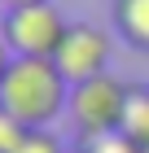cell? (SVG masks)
<instances>
[{
  "label": "cell",
  "instance_id": "cell-1",
  "mask_svg": "<svg viewBox=\"0 0 149 153\" xmlns=\"http://www.w3.org/2000/svg\"><path fill=\"white\" fill-rule=\"evenodd\" d=\"M0 109L13 114L22 127H53L61 109H70V83L57 70V61L44 57H13L0 79Z\"/></svg>",
  "mask_w": 149,
  "mask_h": 153
},
{
  "label": "cell",
  "instance_id": "cell-2",
  "mask_svg": "<svg viewBox=\"0 0 149 153\" xmlns=\"http://www.w3.org/2000/svg\"><path fill=\"white\" fill-rule=\"evenodd\" d=\"M66 18L61 9H53V0L44 4H22V9H4V22H0V35L13 48V57H57L61 39H66Z\"/></svg>",
  "mask_w": 149,
  "mask_h": 153
},
{
  "label": "cell",
  "instance_id": "cell-3",
  "mask_svg": "<svg viewBox=\"0 0 149 153\" xmlns=\"http://www.w3.org/2000/svg\"><path fill=\"white\" fill-rule=\"evenodd\" d=\"M123 109H127V83L105 70L97 79L70 88V109L66 114L75 118L83 140H92V136H110V131L123 127Z\"/></svg>",
  "mask_w": 149,
  "mask_h": 153
},
{
  "label": "cell",
  "instance_id": "cell-4",
  "mask_svg": "<svg viewBox=\"0 0 149 153\" xmlns=\"http://www.w3.org/2000/svg\"><path fill=\"white\" fill-rule=\"evenodd\" d=\"M53 61H57V70L66 74L70 88L75 83H88L97 74H105V66H110V35H105L101 26H92V22H70Z\"/></svg>",
  "mask_w": 149,
  "mask_h": 153
},
{
  "label": "cell",
  "instance_id": "cell-5",
  "mask_svg": "<svg viewBox=\"0 0 149 153\" xmlns=\"http://www.w3.org/2000/svg\"><path fill=\"white\" fill-rule=\"evenodd\" d=\"M110 22L127 48L149 53V0H110Z\"/></svg>",
  "mask_w": 149,
  "mask_h": 153
},
{
  "label": "cell",
  "instance_id": "cell-6",
  "mask_svg": "<svg viewBox=\"0 0 149 153\" xmlns=\"http://www.w3.org/2000/svg\"><path fill=\"white\" fill-rule=\"evenodd\" d=\"M123 136L136 144H149V83H132L127 88V109H123Z\"/></svg>",
  "mask_w": 149,
  "mask_h": 153
},
{
  "label": "cell",
  "instance_id": "cell-7",
  "mask_svg": "<svg viewBox=\"0 0 149 153\" xmlns=\"http://www.w3.org/2000/svg\"><path fill=\"white\" fill-rule=\"evenodd\" d=\"M83 153H140V144L123 131H110V136H92L83 140Z\"/></svg>",
  "mask_w": 149,
  "mask_h": 153
},
{
  "label": "cell",
  "instance_id": "cell-8",
  "mask_svg": "<svg viewBox=\"0 0 149 153\" xmlns=\"http://www.w3.org/2000/svg\"><path fill=\"white\" fill-rule=\"evenodd\" d=\"M18 153H66V149H61V140L53 136V127H35V131L22 136Z\"/></svg>",
  "mask_w": 149,
  "mask_h": 153
},
{
  "label": "cell",
  "instance_id": "cell-9",
  "mask_svg": "<svg viewBox=\"0 0 149 153\" xmlns=\"http://www.w3.org/2000/svg\"><path fill=\"white\" fill-rule=\"evenodd\" d=\"M26 131H31V127H22L13 114H4V109H0V153H18V144H22Z\"/></svg>",
  "mask_w": 149,
  "mask_h": 153
},
{
  "label": "cell",
  "instance_id": "cell-10",
  "mask_svg": "<svg viewBox=\"0 0 149 153\" xmlns=\"http://www.w3.org/2000/svg\"><path fill=\"white\" fill-rule=\"evenodd\" d=\"M13 66V48L4 44V35H0V79H4V70Z\"/></svg>",
  "mask_w": 149,
  "mask_h": 153
},
{
  "label": "cell",
  "instance_id": "cell-11",
  "mask_svg": "<svg viewBox=\"0 0 149 153\" xmlns=\"http://www.w3.org/2000/svg\"><path fill=\"white\" fill-rule=\"evenodd\" d=\"M9 9H22V4H44V0H4Z\"/></svg>",
  "mask_w": 149,
  "mask_h": 153
},
{
  "label": "cell",
  "instance_id": "cell-12",
  "mask_svg": "<svg viewBox=\"0 0 149 153\" xmlns=\"http://www.w3.org/2000/svg\"><path fill=\"white\" fill-rule=\"evenodd\" d=\"M140 153H149V144H140Z\"/></svg>",
  "mask_w": 149,
  "mask_h": 153
},
{
  "label": "cell",
  "instance_id": "cell-13",
  "mask_svg": "<svg viewBox=\"0 0 149 153\" xmlns=\"http://www.w3.org/2000/svg\"><path fill=\"white\" fill-rule=\"evenodd\" d=\"M75 153H83V149H75Z\"/></svg>",
  "mask_w": 149,
  "mask_h": 153
}]
</instances>
